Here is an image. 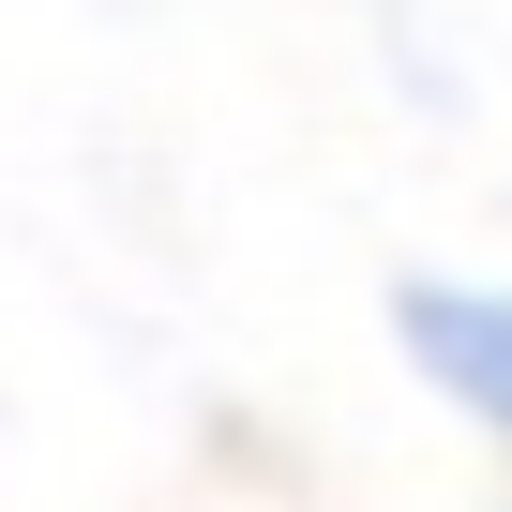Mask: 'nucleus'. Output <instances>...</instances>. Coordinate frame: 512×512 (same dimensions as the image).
I'll list each match as a JSON object with an SVG mask.
<instances>
[{"mask_svg":"<svg viewBox=\"0 0 512 512\" xmlns=\"http://www.w3.org/2000/svg\"><path fill=\"white\" fill-rule=\"evenodd\" d=\"M392 317H407L422 377H437V392H452L467 422H512V317H497L482 287H407Z\"/></svg>","mask_w":512,"mask_h":512,"instance_id":"nucleus-1","label":"nucleus"}]
</instances>
